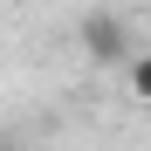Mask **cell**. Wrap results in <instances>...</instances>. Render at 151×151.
<instances>
[{
	"mask_svg": "<svg viewBox=\"0 0 151 151\" xmlns=\"http://www.w3.org/2000/svg\"><path fill=\"white\" fill-rule=\"evenodd\" d=\"M76 41H83V55L103 62V69H124V62H131V21L110 14V7H89L83 21H76Z\"/></svg>",
	"mask_w": 151,
	"mask_h": 151,
	"instance_id": "6da1fadb",
	"label": "cell"
},
{
	"mask_svg": "<svg viewBox=\"0 0 151 151\" xmlns=\"http://www.w3.org/2000/svg\"><path fill=\"white\" fill-rule=\"evenodd\" d=\"M124 69H131V76H124V83H131V96H137V103H151V55H131Z\"/></svg>",
	"mask_w": 151,
	"mask_h": 151,
	"instance_id": "7a4b0ae2",
	"label": "cell"
},
{
	"mask_svg": "<svg viewBox=\"0 0 151 151\" xmlns=\"http://www.w3.org/2000/svg\"><path fill=\"white\" fill-rule=\"evenodd\" d=\"M0 151H14V144H0Z\"/></svg>",
	"mask_w": 151,
	"mask_h": 151,
	"instance_id": "3957f363",
	"label": "cell"
}]
</instances>
